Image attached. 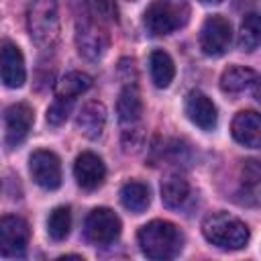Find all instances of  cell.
Returning <instances> with one entry per match:
<instances>
[{
  "label": "cell",
  "instance_id": "obj_6",
  "mask_svg": "<svg viewBox=\"0 0 261 261\" xmlns=\"http://www.w3.org/2000/svg\"><path fill=\"white\" fill-rule=\"evenodd\" d=\"M120 218L110 208H94L86 222H84V234L92 245H110L120 234Z\"/></svg>",
  "mask_w": 261,
  "mask_h": 261
},
{
  "label": "cell",
  "instance_id": "obj_17",
  "mask_svg": "<svg viewBox=\"0 0 261 261\" xmlns=\"http://www.w3.org/2000/svg\"><path fill=\"white\" fill-rule=\"evenodd\" d=\"M255 84H257V73L251 67H243V65H232L224 69L220 77V88L226 94H241Z\"/></svg>",
  "mask_w": 261,
  "mask_h": 261
},
{
  "label": "cell",
  "instance_id": "obj_9",
  "mask_svg": "<svg viewBox=\"0 0 261 261\" xmlns=\"http://www.w3.org/2000/svg\"><path fill=\"white\" fill-rule=\"evenodd\" d=\"M75 45L80 55H84L90 61H96L104 55V51L108 49V35L102 27H98L92 20H84L77 24L75 31Z\"/></svg>",
  "mask_w": 261,
  "mask_h": 261
},
{
  "label": "cell",
  "instance_id": "obj_12",
  "mask_svg": "<svg viewBox=\"0 0 261 261\" xmlns=\"http://www.w3.org/2000/svg\"><path fill=\"white\" fill-rule=\"evenodd\" d=\"M33 120H35V112L29 104L24 102L12 104L6 110V145L8 147L20 145L31 133Z\"/></svg>",
  "mask_w": 261,
  "mask_h": 261
},
{
  "label": "cell",
  "instance_id": "obj_1",
  "mask_svg": "<svg viewBox=\"0 0 261 261\" xmlns=\"http://www.w3.org/2000/svg\"><path fill=\"white\" fill-rule=\"evenodd\" d=\"M139 247L149 259H171L181 251L184 237L173 222L151 220L137 232Z\"/></svg>",
  "mask_w": 261,
  "mask_h": 261
},
{
  "label": "cell",
  "instance_id": "obj_15",
  "mask_svg": "<svg viewBox=\"0 0 261 261\" xmlns=\"http://www.w3.org/2000/svg\"><path fill=\"white\" fill-rule=\"evenodd\" d=\"M106 124V106L100 100H90L82 106L75 118V126L88 139H98Z\"/></svg>",
  "mask_w": 261,
  "mask_h": 261
},
{
  "label": "cell",
  "instance_id": "obj_13",
  "mask_svg": "<svg viewBox=\"0 0 261 261\" xmlns=\"http://www.w3.org/2000/svg\"><path fill=\"white\" fill-rule=\"evenodd\" d=\"M186 114L202 130H212L216 126V120H218V112H216L214 102L206 94H202L198 90L188 94V98H186Z\"/></svg>",
  "mask_w": 261,
  "mask_h": 261
},
{
  "label": "cell",
  "instance_id": "obj_19",
  "mask_svg": "<svg viewBox=\"0 0 261 261\" xmlns=\"http://www.w3.org/2000/svg\"><path fill=\"white\" fill-rule=\"evenodd\" d=\"M120 202L126 210L135 212V214H141L151 204V192L141 181H126L120 188Z\"/></svg>",
  "mask_w": 261,
  "mask_h": 261
},
{
  "label": "cell",
  "instance_id": "obj_16",
  "mask_svg": "<svg viewBox=\"0 0 261 261\" xmlns=\"http://www.w3.org/2000/svg\"><path fill=\"white\" fill-rule=\"evenodd\" d=\"M116 112H118V120L124 126H135L141 120L143 114V100L139 94V88L135 84H126L118 96L116 102Z\"/></svg>",
  "mask_w": 261,
  "mask_h": 261
},
{
  "label": "cell",
  "instance_id": "obj_23",
  "mask_svg": "<svg viewBox=\"0 0 261 261\" xmlns=\"http://www.w3.org/2000/svg\"><path fill=\"white\" fill-rule=\"evenodd\" d=\"M71 228V210L67 206H57L47 218V232L53 241H63Z\"/></svg>",
  "mask_w": 261,
  "mask_h": 261
},
{
  "label": "cell",
  "instance_id": "obj_25",
  "mask_svg": "<svg viewBox=\"0 0 261 261\" xmlns=\"http://www.w3.org/2000/svg\"><path fill=\"white\" fill-rule=\"evenodd\" d=\"M202 2H204V4H220L222 0H202Z\"/></svg>",
  "mask_w": 261,
  "mask_h": 261
},
{
  "label": "cell",
  "instance_id": "obj_2",
  "mask_svg": "<svg viewBox=\"0 0 261 261\" xmlns=\"http://www.w3.org/2000/svg\"><path fill=\"white\" fill-rule=\"evenodd\" d=\"M202 232L208 243L224 251L243 249L249 243V228L247 224L228 214V212H212L202 222Z\"/></svg>",
  "mask_w": 261,
  "mask_h": 261
},
{
  "label": "cell",
  "instance_id": "obj_22",
  "mask_svg": "<svg viewBox=\"0 0 261 261\" xmlns=\"http://www.w3.org/2000/svg\"><path fill=\"white\" fill-rule=\"evenodd\" d=\"M261 41V24H259V16L255 12L247 14L245 20L241 22V31H239V47L243 51H255L259 47Z\"/></svg>",
  "mask_w": 261,
  "mask_h": 261
},
{
  "label": "cell",
  "instance_id": "obj_10",
  "mask_svg": "<svg viewBox=\"0 0 261 261\" xmlns=\"http://www.w3.org/2000/svg\"><path fill=\"white\" fill-rule=\"evenodd\" d=\"M73 175H75V181L82 190L92 192V190H98L104 184L106 165L98 155L86 151V153L77 155V159L73 163Z\"/></svg>",
  "mask_w": 261,
  "mask_h": 261
},
{
  "label": "cell",
  "instance_id": "obj_7",
  "mask_svg": "<svg viewBox=\"0 0 261 261\" xmlns=\"http://www.w3.org/2000/svg\"><path fill=\"white\" fill-rule=\"evenodd\" d=\"M230 41H232V29L224 16L212 14L204 20L200 31V49L204 51V55L208 57L224 55L226 49L230 47Z\"/></svg>",
  "mask_w": 261,
  "mask_h": 261
},
{
  "label": "cell",
  "instance_id": "obj_3",
  "mask_svg": "<svg viewBox=\"0 0 261 261\" xmlns=\"http://www.w3.org/2000/svg\"><path fill=\"white\" fill-rule=\"evenodd\" d=\"M27 29L39 47H53L59 39V10L55 0H29Z\"/></svg>",
  "mask_w": 261,
  "mask_h": 261
},
{
  "label": "cell",
  "instance_id": "obj_24",
  "mask_svg": "<svg viewBox=\"0 0 261 261\" xmlns=\"http://www.w3.org/2000/svg\"><path fill=\"white\" fill-rule=\"evenodd\" d=\"M71 102L73 100H67V98H57L53 100V104L47 108V122L51 126H59L61 122H65L69 110H71Z\"/></svg>",
  "mask_w": 261,
  "mask_h": 261
},
{
  "label": "cell",
  "instance_id": "obj_20",
  "mask_svg": "<svg viewBox=\"0 0 261 261\" xmlns=\"http://www.w3.org/2000/svg\"><path fill=\"white\" fill-rule=\"evenodd\" d=\"M149 65H151V80L157 88H167L175 75V65H173V59L165 53V51H153L151 53V59H149Z\"/></svg>",
  "mask_w": 261,
  "mask_h": 261
},
{
  "label": "cell",
  "instance_id": "obj_21",
  "mask_svg": "<svg viewBox=\"0 0 261 261\" xmlns=\"http://www.w3.org/2000/svg\"><path fill=\"white\" fill-rule=\"evenodd\" d=\"M92 86V77L88 73H82V71H69L65 73L57 88H55V96L57 98H67V100H73L75 96L84 94L88 88Z\"/></svg>",
  "mask_w": 261,
  "mask_h": 261
},
{
  "label": "cell",
  "instance_id": "obj_5",
  "mask_svg": "<svg viewBox=\"0 0 261 261\" xmlns=\"http://www.w3.org/2000/svg\"><path fill=\"white\" fill-rule=\"evenodd\" d=\"M31 239V228L24 218L8 214L0 218V255L8 259L24 257Z\"/></svg>",
  "mask_w": 261,
  "mask_h": 261
},
{
  "label": "cell",
  "instance_id": "obj_4",
  "mask_svg": "<svg viewBox=\"0 0 261 261\" xmlns=\"http://www.w3.org/2000/svg\"><path fill=\"white\" fill-rule=\"evenodd\" d=\"M190 8L184 0H155L145 10V27L151 35L161 37L181 29L188 22Z\"/></svg>",
  "mask_w": 261,
  "mask_h": 261
},
{
  "label": "cell",
  "instance_id": "obj_18",
  "mask_svg": "<svg viewBox=\"0 0 261 261\" xmlns=\"http://www.w3.org/2000/svg\"><path fill=\"white\" fill-rule=\"evenodd\" d=\"M161 200L167 208H184L190 200V184L181 175H167L161 184Z\"/></svg>",
  "mask_w": 261,
  "mask_h": 261
},
{
  "label": "cell",
  "instance_id": "obj_11",
  "mask_svg": "<svg viewBox=\"0 0 261 261\" xmlns=\"http://www.w3.org/2000/svg\"><path fill=\"white\" fill-rule=\"evenodd\" d=\"M0 77L8 88H20L27 80L24 57L20 49L10 41L0 45Z\"/></svg>",
  "mask_w": 261,
  "mask_h": 261
},
{
  "label": "cell",
  "instance_id": "obj_14",
  "mask_svg": "<svg viewBox=\"0 0 261 261\" xmlns=\"http://www.w3.org/2000/svg\"><path fill=\"white\" fill-rule=\"evenodd\" d=\"M232 137L237 143L257 149L261 145V118L255 110H243L232 118Z\"/></svg>",
  "mask_w": 261,
  "mask_h": 261
},
{
  "label": "cell",
  "instance_id": "obj_8",
  "mask_svg": "<svg viewBox=\"0 0 261 261\" xmlns=\"http://www.w3.org/2000/svg\"><path fill=\"white\" fill-rule=\"evenodd\" d=\"M29 169L35 184L43 190H57L61 186V163L53 151H35L29 159Z\"/></svg>",
  "mask_w": 261,
  "mask_h": 261
}]
</instances>
